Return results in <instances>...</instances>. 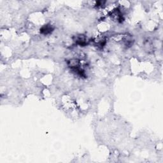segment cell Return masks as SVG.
Returning a JSON list of instances; mask_svg holds the SVG:
<instances>
[{
    "instance_id": "cell-1",
    "label": "cell",
    "mask_w": 163,
    "mask_h": 163,
    "mask_svg": "<svg viewBox=\"0 0 163 163\" xmlns=\"http://www.w3.org/2000/svg\"><path fill=\"white\" fill-rule=\"evenodd\" d=\"M52 28L51 26H45L44 27H43V28L41 29V32L42 33H43V34H48V33H50L51 31H52Z\"/></svg>"
}]
</instances>
